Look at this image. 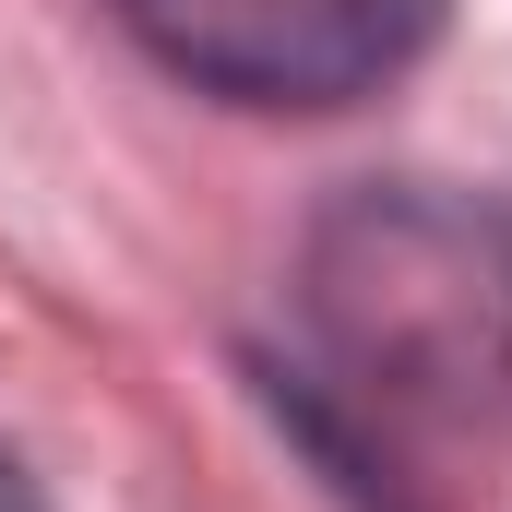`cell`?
<instances>
[{
  "label": "cell",
  "instance_id": "6da1fadb",
  "mask_svg": "<svg viewBox=\"0 0 512 512\" xmlns=\"http://www.w3.org/2000/svg\"><path fill=\"white\" fill-rule=\"evenodd\" d=\"M310 358L370 429H501L512 417V215L393 179L346 191L298 262Z\"/></svg>",
  "mask_w": 512,
  "mask_h": 512
},
{
  "label": "cell",
  "instance_id": "7a4b0ae2",
  "mask_svg": "<svg viewBox=\"0 0 512 512\" xmlns=\"http://www.w3.org/2000/svg\"><path fill=\"white\" fill-rule=\"evenodd\" d=\"M120 24L227 108H358L441 36V0H120Z\"/></svg>",
  "mask_w": 512,
  "mask_h": 512
},
{
  "label": "cell",
  "instance_id": "3957f363",
  "mask_svg": "<svg viewBox=\"0 0 512 512\" xmlns=\"http://www.w3.org/2000/svg\"><path fill=\"white\" fill-rule=\"evenodd\" d=\"M0 512H48V501H36V477H24L12 453H0Z\"/></svg>",
  "mask_w": 512,
  "mask_h": 512
}]
</instances>
